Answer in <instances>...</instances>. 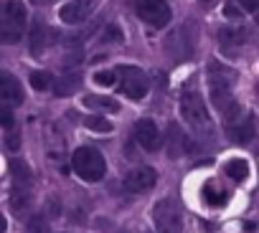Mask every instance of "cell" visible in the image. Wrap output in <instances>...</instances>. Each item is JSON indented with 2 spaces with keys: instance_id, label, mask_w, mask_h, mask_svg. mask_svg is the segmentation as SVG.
<instances>
[{
  "instance_id": "cell-1",
  "label": "cell",
  "mask_w": 259,
  "mask_h": 233,
  "mask_svg": "<svg viewBox=\"0 0 259 233\" xmlns=\"http://www.w3.org/2000/svg\"><path fill=\"white\" fill-rule=\"evenodd\" d=\"M178 109H181V116H183V122L193 130V132H198V135H211V116H208V109H206V101H203V96L198 94V89L193 86V84H188L183 91H181V104H178Z\"/></svg>"
},
{
  "instance_id": "cell-2",
  "label": "cell",
  "mask_w": 259,
  "mask_h": 233,
  "mask_svg": "<svg viewBox=\"0 0 259 233\" xmlns=\"http://www.w3.org/2000/svg\"><path fill=\"white\" fill-rule=\"evenodd\" d=\"M23 28H26V6L21 0H6L3 13H0V41L6 46L18 43Z\"/></svg>"
},
{
  "instance_id": "cell-3",
  "label": "cell",
  "mask_w": 259,
  "mask_h": 233,
  "mask_svg": "<svg viewBox=\"0 0 259 233\" xmlns=\"http://www.w3.org/2000/svg\"><path fill=\"white\" fill-rule=\"evenodd\" d=\"M71 170L81 180H87V183H99L104 178V172H107V162H104V157H102L99 150H94V147H79L74 152V157H71Z\"/></svg>"
},
{
  "instance_id": "cell-4",
  "label": "cell",
  "mask_w": 259,
  "mask_h": 233,
  "mask_svg": "<svg viewBox=\"0 0 259 233\" xmlns=\"http://www.w3.org/2000/svg\"><path fill=\"white\" fill-rule=\"evenodd\" d=\"M153 223L158 233H183V213L176 200H158L153 208Z\"/></svg>"
},
{
  "instance_id": "cell-5",
  "label": "cell",
  "mask_w": 259,
  "mask_h": 233,
  "mask_svg": "<svg viewBox=\"0 0 259 233\" xmlns=\"http://www.w3.org/2000/svg\"><path fill=\"white\" fill-rule=\"evenodd\" d=\"M135 13L150 28H165L173 16L165 0H135Z\"/></svg>"
},
{
  "instance_id": "cell-6",
  "label": "cell",
  "mask_w": 259,
  "mask_h": 233,
  "mask_svg": "<svg viewBox=\"0 0 259 233\" xmlns=\"http://www.w3.org/2000/svg\"><path fill=\"white\" fill-rule=\"evenodd\" d=\"M117 76L122 81V91L130 96V99H143L150 89V81L148 76L143 74V69L138 66H119L117 69Z\"/></svg>"
},
{
  "instance_id": "cell-7",
  "label": "cell",
  "mask_w": 259,
  "mask_h": 233,
  "mask_svg": "<svg viewBox=\"0 0 259 233\" xmlns=\"http://www.w3.org/2000/svg\"><path fill=\"white\" fill-rule=\"evenodd\" d=\"M94 8H97L94 0H69V3L61 6V11H59V21H64V23H69V26L84 23V21L92 16Z\"/></svg>"
},
{
  "instance_id": "cell-8",
  "label": "cell",
  "mask_w": 259,
  "mask_h": 233,
  "mask_svg": "<svg viewBox=\"0 0 259 233\" xmlns=\"http://www.w3.org/2000/svg\"><path fill=\"white\" fill-rule=\"evenodd\" d=\"M133 135H135V142H138L143 150H148V152L160 150V132H158V125H155L153 120H140V122H135Z\"/></svg>"
},
{
  "instance_id": "cell-9",
  "label": "cell",
  "mask_w": 259,
  "mask_h": 233,
  "mask_svg": "<svg viewBox=\"0 0 259 233\" xmlns=\"http://www.w3.org/2000/svg\"><path fill=\"white\" fill-rule=\"evenodd\" d=\"M23 104V91H21V84L16 81L13 74L3 71L0 74V106H21Z\"/></svg>"
},
{
  "instance_id": "cell-10",
  "label": "cell",
  "mask_w": 259,
  "mask_h": 233,
  "mask_svg": "<svg viewBox=\"0 0 259 233\" xmlns=\"http://www.w3.org/2000/svg\"><path fill=\"white\" fill-rule=\"evenodd\" d=\"M155 183H158V175H155L153 167H135L124 178L127 190H133V193H148Z\"/></svg>"
},
{
  "instance_id": "cell-11",
  "label": "cell",
  "mask_w": 259,
  "mask_h": 233,
  "mask_svg": "<svg viewBox=\"0 0 259 233\" xmlns=\"http://www.w3.org/2000/svg\"><path fill=\"white\" fill-rule=\"evenodd\" d=\"M254 122L251 120H239V122H234L231 125V130H229V135H231V140L236 142V145H246V142H251L254 140Z\"/></svg>"
},
{
  "instance_id": "cell-12",
  "label": "cell",
  "mask_w": 259,
  "mask_h": 233,
  "mask_svg": "<svg viewBox=\"0 0 259 233\" xmlns=\"http://www.w3.org/2000/svg\"><path fill=\"white\" fill-rule=\"evenodd\" d=\"M246 36H249V31L241 26H226L219 31L221 46H241V43H246Z\"/></svg>"
},
{
  "instance_id": "cell-13",
  "label": "cell",
  "mask_w": 259,
  "mask_h": 233,
  "mask_svg": "<svg viewBox=\"0 0 259 233\" xmlns=\"http://www.w3.org/2000/svg\"><path fill=\"white\" fill-rule=\"evenodd\" d=\"M203 200H206L208 205H226V203H229V190L219 188L216 180H208V183L203 185Z\"/></svg>"
},
{
  "instance_id": "cell-14",
  "label": "cell",
  "mask_w": 259,
  "mask_h": 233,
  "mask_svg": "<svg viewBox=\"0 0 259 233\" xmlns=\"http://www.w3.org/2000/svg\"><path fill=\"white\" fill-rule=\"evenodd\" d=\"M79 86H81V76L79 74H66V76H61L56 81L54 91H56V96H71Z\"/></svg>"
},
{
  "instance_id": "cell-15",
  "label": "cell",
  "mask_w": 259,
  "mask_h": 233,
  "mask_svg": "<svg viewBox=\"0 0 259 233\" xmlns=\"http://www.w3.org/2000/svg\"><path fill=\"white\" fill-rule=\"evenodd\" d=\"M44 48H46V26L41 21H36L33 28H31V53L33 56H41Z\"/></svg>"
},
{
  "instance_id": "cell-16",
  "label": "cell",
  "mask_w": 259,
  "mask_h": 233,
  "mask_svg": "<svg viewBox=\"0 0 259 233\" xmlns=\"http://www.w3.org/2000/svg\"><path fill=\"white\" fill-rule=\"evenodd\" d=\"M84 104L89 109H97V111H119V104L109 96H97V94H89L84 96Z\"/></svg>"
},
{
  "instance_id": "cell-17",
  "label": "cell",
  "mask_w": 259,
  "mask_h": 233,
  "mask_svg": "<svg viewBox=\"0 0 259 233\" xmlns=\"http://www.w3.org/2000/svg\"><path fill=\"white\" fill-rule=\"evenodd\" d=\"M226 175H229L231 180H236V183H244V180L249 178V165H246L244 160L234 157V160L226 162Z\"/></svg>"
},
{
  "instance_id": "cell-18",
  "label": "cell",
  "mask_w": 259,
  "mask_h": 233,
  "mask_svg": "<svg viewBox=\"0 0 259 233\" xmlns=\"http://www.w3.org/2000/svg\"><path fill=\"white\" fill-rule=\"evenodd\" d=\"M84 127L92 130V132H112V122H107L104 116H87L84 120Z\"/></svg>"
},
{
  "instance_id": "cell-19",
  "label": "cell",
  "mask_w": 259,
  "mask_h": 233,
  "mask_svg": "<svg viewBox=\"0 0 259 233\" xmlns=\"http://www.w3.org/2000/svg\"><path fill=\"white\" fill-rule=\"evenodd\" d=\"M168 132H170V137L176 140V142H170V155H181V152H186V150H188V145H186L188 140H186V137L181 135V130H178V127L173 125V127H170Z\"/></svg>"
},
{
  "instance_id": "cell-20",
  "label": "cell",
  "mask_w": 259,
  "mask_h": 233,
  "mask_svg": "<svg viewBox=\"0 0 259 233\" xmlns=\"http://www.w3.org/2000/svg\"><path fill=\"white\" fill-rule=\"evenodd\" d=\"M31 86H33L36 91H46V89L51 86V76H49L46 71H33V74H31Z\"/></svg>"
},
{
  "instance_id": "cell-21",
  "label": "cell",
  "mask_w": 259,
  "mask_h": 233,
  "mask_svg": "<svg viewBox=\"0 0 259 233\" xmlns=\"http://www.w3.org/2000/svg\"><path fill=\"white\" fill-rule=\"evenodd\" d=\"M11 172H13L16 183H28V180H31V172H28V167H26L21 160H13V162H11Z\"/></svg>"
},
{
  "instance_id": "cell-22",
  "label": "cell",
  "mask_w": 259,
  "mask_h": 233,
  "mask_svg": "<svg viewBox=\"0 0 259 233\" xmlns=\"http://www.w3.org/2000/svg\"><path fill=\"white\" fill-rule=\"evenodd\" d=\"M102 41H104V43H119V41H124V38H122V31L112 23V26H107V31L102 33Z\"/></svg>"
},
{
  "instance_id": "cell-23",
  "label": "cell",
  "mask_w": 259,
  "mask_h": 233,
  "mask_svg": "<svg viewBox=\"0 0 259 233\" xmlns=\"http://www.w3.org/2000/svg\"><path fill=\"white\" fill-rule=\"evenodd\" d=\"M114 71H97L94 74V84H99V86H114Z\"/></svg>"
},
{
  "instance_id": "cell-24",
  "label": "cell",
  "mask_w": 259,
  "mask_h": 233,
  "mask_svg": "<svg viewBox=\"0 0 259 233\" xmlns=\"http://www.w3.org/2000/svg\"><path fill=\"white\" fill-rule=\"evenodd\" d=\"M8 135H6V147L11 150V152H16L18 147H21V135L16 132V130H6Z\"/></svg>"
},
{
  "instance_id": "cell-25",
  "label": "cell",
  "mask_w": 259,
  "mask_h": 233,
  "mask_svg": "<svg viewBox=\"0 0 259 233\" xmlns=\"http://www.w3.org/2000/svg\"><path fill=\"white\" fill-rule=\"evenodd\" d=\"M0 125L6 130H13V114H11L8 106H0Z\"/></svg>"
},
{
  "instance_id": "cell-26",
  "label": "cell",
  "mask_w": 259,
  "mask_h": 233,
  "mask_svg": "<svg viewBox=\"0 0 259 233\" xmlns=\"http://www.w3.org/2000/svg\"><path fill=\"white\" fill-rule=\"evenodd\" d=\"M224 16H226V18H231V21H236V18H241V16H244V8H236L234 3H226V6H224Z\"/></svg>"
},
{
  "instance_id": "cell-27",
  "label": "cell",
  "mask_w": 259,
  "mask_h": 233,
  "mask_svg": "<svg viewBox=\"0 0 259 233\" xmlns=\"http://www.w3.org/2000/svg\"><path fill=\"white\" fill-rule=\"evenodd\" d=\"M239 8H244L246 13H256L259 11V0H236Z\"/></svg>"
},
{
  "instance_id": "cell-28",
  "label": "cell",
  "mask_w": 259,
  "mask_h": 233,
  "mask_svg": "<svg viewBox=\"0 0 259 233\" xmlns=\"http://www.w3.org/2000/svg\"><path fill=\"white\" fill-rule=\"evenodd\" d=\"M31 3H36V6H41V3H51V0H31Z\"/></svg>"
},
{
  "instance_id": "cell-29",
  "label": "cell",
  "mask_w": 259,
  "mask_h": 233,
  "mask_svg": "<svg viewBox=\"0 0 259 233\" xmlns=\"http://www.w3.org/2000/svg\"><path fill=\"white\" fill-rule=\"evenodd\" d=\"M201 3H206V6H208V3H213V0H201Z\"/></svg>"
}]
</instances>
